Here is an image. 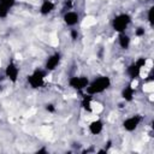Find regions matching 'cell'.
I'll use <instances>...</instances> for the list:
<instances>
[{
    "mask_svg": "<svg viewBox=\"0 0 154 154\" xmlns=\"http://www.w3.org/2000/svg\"><path fill=\"white\" fill-rule=\"evenodd\" d=\"M109 84V79L107 77H101V78H97L89 88H88V91L90 94H94V93H100L102 91L103 89H106Z\"/></svg>",
    "mask_w": 154,
    "mask_h": 154,
    "instance_id": "1",
    "label": "cell"
},
{
    "mask_svg": "<svg viewBox=\"0 0 154 154\" xmlns=\"http://www.w3.org/2000/svg\"><path fill=\"white\" fill-rule=\"evenodd\" d=\"M128 22H129V18L126 16H120L117 19H114V28H116V30H118V31L124 30L125 26L128 25Z\"/></svg>",
    "mask_w": 154,
    "mask_h": 154,
    "instance_id": "2",
    "label": "cell"
},
{
    "mask_svg": "<svg viewBox=\"0 0 154 154\" xmlns=\"http://www.w3.org/2000/svg\"><path fill=\"white\" fill-rule=\"evenodd\" d=\"M13 4V0H0V16L5 17L7 14L8 8Z\"/></svg>",
    "mask_w": 154,
    "mask_h": 154,
    "instance_id": "3",
    "label": "cell"
},
{
    "mask_svg": "<svg viewBox=\"0 0 154 154\" xmlns=\"http://www.w3.org/2000/svg\"><path fill=\"white\" fill-rule=\"evenodd\" d=\"M65 22L69 25H75L78 22V14L75 13V12H67L65 14Z\"/></svg>",
    "mask_w": 154,
    "mask_h": 154,
    "instance_id": "4",
    "label": "cell"
},
{
    "mask_svg": "<svg viewBox=\"0 0 154 154\" xmlns=\"http://www.w3.org/2000/svg\"><path fill=\"white\" fill-rule=\"evenodd\" d=\"M89 129H90V131H91L93 134H99V132L101 131V129H102V123H101L100 120H97V118H96V119H94V120L90 123Z\"/></svg>",
    "mask_w": 154,
    "mask_h": 154,
    "instance_id": "5",
    "label": "cell"
},
{
    "mask_svg": "<svg viewBox=\"0 0 154 154\" xmlns=\"http://www.w3.org/2000/svg\"><path fill=\"white\" fill-rule=\"evenodd\" d=\"M6 73H7V76L12 79V81H16V78H17V75H18V69L13 65V64H11V65H8L7 66V70H6Z\"/></svg>",
    "mask_w": 154,
    "mask_h": 154,
    "instance_id": "6",
    "label": "cell"
},
{
    "mask_svg": "<svg viewBox=\"0 0 154 154\" xmlns=\"http://www.w3.org/2000/svg\"><path fill=\"white\" fill-rule=\"evenodd\" d=\"M42 81H43V75H42L41 72H36V73H35L34 76H31V78H30V82H31V84H32L34 87L41 85Z\"/></svg>",
    "mask_w": 154,
    "mask_h": 154,
    "instance_id": "7",
    "label": "cell"
},
{
    "mask_svg": "<svg viewBox=\"0 0 154 154\" xmlns=\"http://www.w3.org/2000/svg\"><path fill=\"white\" fill-rule=\"evenodd\" d=\"M58 63H59V54H55V55L51 57V58L48 59V61H47V69L53 70V69L58 65Z\"/></svg>",
    "mask_w": 154,
    "mask_h": 154,
    "instance_id": "8",
    "label": "cell"
},
{
    "mask_svg": "<svg viewBox=\"0 0 154 154\" xmlns=\"http://www.w3.org/2000/svg\"><path fill=\"white\" fill-rule=\"evenodd\" d=\"M72 85L75 87V88H84L85 85H87V83H88V81L85 79V78H75L72 82Z\"/></svg>",
    "mask_w": 154,
    "mask_h": 154,
    "instance_id": "9",
    "label": "cell"
},
{
    "mask_svg": "<svg viewBox=\"0 0 154 154\" xmlns=\"http://www.w3.org/2000/svg\"><path fill=\"white\" fill-rule=\"evenodd\" d=\"M52 10H53V4H52L49 0H46V1L42 4V6H41V12H42L43 14L49 13Z\"/></svg>",
    "mask_w": 154,
    "mask_h": 154,
    "instance_id": "10",
    "label": "cell"
},
{
    "mask_svg": "<svg viewBox=\"0 0 154 154\" xmlns=\"http://www.w3.org/2000/svg\"><path fill=\"white\" fill-rule=\"evenodd\" d=\"M136 124H137V120L135 118H131V119H128L125 123H124V126L128 129V130H132L136 128Z\"/></svg>",
    "mask_w": 154,
    "mask_h": 154,
    "instance_id": "11",
    "label": "cell"
},
{
    "mask_svg": "<svg viewBox=\"0 0 154 154\" xmlns=\"http://www.w3.org/2000/svg\"><path fill=\"white\" fill-rule=\"evenodd\" d=\"M94 23H95V19H94L93 17H88V18H85V20H84L83 25L89 26V25H91V24H94Z\"/></svg>",
    "mask_w": 154,
    "mask_h": 154,
    "instance_id": "12",
    "label": "cell"
},
{
    "mask_svg": "<svg viewBox=\"0 0 154 154\" xmlns=\"http://www.w3.org/2000/svg\"><path fill=\"white\" fill-rule=\"evenodd\" d=\"M120 43H122L123 47H126L128 43H129V37H128V36H122V38H120Z\"/></svg>",
    "mask_w": 154,
    "mask_h": 154,
    "instance_id": "13",
    "label": "cell"
},
{
    "mask_svg": "<svg viewBox=\"0 0 154 154\" xmlns=\"http://www.w3.org/2000/svg\"><path fill=\"white\" fill-rule=\"evenodd\" d=\"M143 90H144V91H149V93H152V91H153V83H148V84H146V85L143 87Z\"/></svg>",
    "mask_w": 154,
    "mask_h": 154,
    "instance_id": "14",
    "label": "cell"
},
{
    "mask_svg": "<svg viewBox=\"0 0 154 154\" xmlns=\"http://www.w3.org/2000/svg\"><path fill=\"white\" fill-rule=\"evenodd\" d=\"M152 66H153V61H152L150 59H148V60L144 63V67L149 70V69H152Z\"/></svg>",
    "mask_w": 154,
    "mask_h": 154,
    "instance_id": "15",
    "label": "cell"
},
{
    "mask_svg": "<svg viewBox=\"0 0 154 154\" xmlns=\"http://www.w3.org/2000/svg\"><path fill=\"white\" fill-rule=\"evenodd\" d=\"M136 85H137V81H132V83H131V88H136Z\"/></svg>",
    "mask_w": 154,
    "mask_h": 154,
    "instance_id": "16",
    "label": "cell"
},
{
    "mask_svg": "<svg viewBox=\"0 0 154 154\" xmlns=\"http://www.w3.org/2000/svg\"><path fill=\"white\" fill-rule=\"evenodd\" d=\"M0 66H1V61H0Z\"/></svg>",
    "mask_w": 154,
    "mask_h": 154,
    "instance_id": "17",
    "label": "cell"
}]
</instances>
